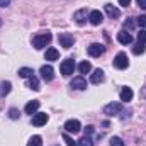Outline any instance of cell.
Masks as SVG:
<instances>
[{"mask_svg":"<svg viewBox=\"0 0 146 146\" xmlns=\"http://www.w3.org/2000/svg\"><path fill=\"white\" fill-rule=\"evenodd\" d=\"M51 39H53L51 33H42V34H37V36H34V39H33V46H34L36 49H42V48H46V46L51 42Z\"/></svg>","mask_w":146,"mask_h":146,"instance_id":"cell-1","label":"cell"},{"mask_svg":"<svg viewBox=\"0 0 146 146\" xmlns=\"http://www.w3.org/2000/svg\"><path fill=\"white\" fill-rule=\"evenodd\" d=\"M121 112H122V104H121V102H110V104H107V106L104 107V114L109 115V117L117 115V114H121Z\"/></svg>","mask_w":146,"mask_h":146,"instance_id":"cell-2","label":"cell"},{"mask_svg":"<svg viewBox=\"0 0 146 146\" xmlns=\"http://www.w3.org/2000/svg\"><path fill=\"white\" fill-rule=\"evenodd\" d=\"M63 127H65L66 133H73V134H76V133H80L82 124H80V121H76V119H68V121L65 122Z\"/></svg>","mask_w":146,"mask_h":146,"instance_id":"cell-3","label":"cell"},{"mask_svg":"<svg viewBox=\"0 0 146 146\" xmlns=\"http://www.w3.org/2000/svg\"><path fill=\"white\" fill-rule=\"evenodd\" d=\"M58 42L63 46V48H66V49H70L73 44H75V37L73 34H68V33H63V34H60L58 36Z\"/></svg>","mask_w":146,"mask_h":146,"instance_id":"cell-4","label":"cell"},{"mask_svg":"<svg viewBox=\"0 0 146 146\" xmlns=\"http://www.w3.org/2000/svg\"><path fill=\"white\" fill-rule=\"evenodd\" d=\"M114 66H115L117 70H124V68H127V66H129V60H127V56H126L124 53H119V54L114 58Z\"/></svg>","mask_w":146,"mask_h":146,"instance_id":"cell-5","label":"cell"},{"mask_svg":"<svg viewBox=\"0 0 146 146\" xmlns=\"http://www.w3.org/2000/svg\"><path fill=\"white\" fill-rule=\"evenodd\" d=\"M104 53H106V46H102V44H99V42H94V44L88 46V54H90L92 58H99V56L104 54Z\"/></svg>","mask_w":146,"mask_h":146,"instance_id":"cell-6","label":"cell"},{"mask_svg":"<svg viewBox=\"0 0 146 146\" xmlns=\"http://www.w3.org/2000/svg\"><path fill=\"white\" fill-rule=\"evenodd\" d=\"M88 14H90V12H88L87 9H80V10H76V12L73 14V19H75V22H76V24H80V26H82V24H85V22H87Z\"/></svg>","mask_w":146,"mask_h":146,"instance_id":"cell-7","label":"cell"},{"mask_svg":"<svg viewBox=\"0 0 146 146\" xmlns=\"http://www.w3.org/2000/svg\"><path fill=\"white\" fill-rule=\"evenodd\" d=\"M61 73L65 75V76H70L73 73V70H75V61H73L72 58H68V60H65L63 63H61Z\"/></svg>","mask_w":146,"mask_h":146,"instance_id":"cell-8","label":"cell"},{"mask_svg":"<svg viewBox=\"0 0 146 146\" xmlns=\"http://www.w3.org/2000/svg\"><path fill=\"white\" fill-rule=\"evenodd\" d=\"M48 114H44V112H36L34 115H33V126H36V127H41V126H44L46 122H48Z\"/></svg>","mask_w":146,"mask_h":146,"instance_id":"cell-9","label":"cell"},{"mask_svg":"<svg viewBox=\"0 0 146 146\" xmlns=\"http://www.w3.org/2000/svg\"><path fill=\"white\" fill-rule=\"evenodd\" d=\"M41 76H42V80L44 82H51L53 80V76H54V70H53V66H49V65H44V66H41Z\"/></svg>","mask_w":146,"mask_h":146,"instance_id":"cell-10","label":"cell"},{"mask_svg":"<svg viewBox=\"0 0 146 146\" xmlns=\"http://www.w3.org/2000/svg\"><path fill=\"white\" fill-rule=\"evenodd\" d=\"M88 21H90V24L99 26V24H102L104 15H102V12H100V10H92V12L88 14Z\"/></svg>","mask_w":146,"mask_h":146,"instance_id":"cell-11","label":"cell"},{"mask_svg":"<svg viewBox=\"0 0 146 146\" xmlns=\"http://www.w3.org/2000/svg\"><path fill=\"white\" fill-rule=\"evenodd\" d=\"M70 87L75 88V90H85L87 88V82H85L83 76H75L72 80V83H70Z\"/></svg>","mask_w":146,"mask_h":146,"instance_id":"cell-12","label":"cell"},{"mask_svg":"<svg viewBox=\"0 0 146 146\" xmlns=\"http://www.w3.org/2000/svg\"><path fill=\"white\" fill-rule=\"evenodd\" d=\"M39 106H41V102L39 100H31V102H27L26 104V107H24V110H26V114H36L37 109H39Z\"/></svg>","mask_w":146,"mask_h":146,"instance_id":"cell-13","label":"cell"},{"mask_svg":"<svg viewBox=\"0 0 146 146\" xmlns=\"http://www.w3.org/2000/svg\"><path fill=\"white\" fill-rule=\"evenodd\" d=\"M106 12H107V15H109L110 19H117V17H121V10H119L117 7L110 5V3H106Z\"/></svg>","mask_w":146,"mask_h":146,"instance_id":"cell-14","label":"cell"},{"mask_svg":"<svg viewBox=\"0 0 146 146\" xmlns=\"http://www.w3.org/2000/svg\"><path fill=\"white\" fill-rule=\"evenodd\" d=\"M133 95H134V92H133V88H129V87H124V88L121 90V100H122V102L133 100Z\"/></svg>","mask_w":146,"mask_h":146,"instance_id":"cell-15","label":"cell"},{"mask_svg":"<svg viewBox=\"0 0 146 146\" xmlns=\"http://www.w3.org/2000/svg\"><path fill=\"white\" fill-rule=\"evenodd\" d=\"M104 78H106V75H104V72L99 68V70H95V72L92 73V76H90V82L97 85V83H102V82H104Z\"/></svg>","mask_w":146,"mask_h":146,"instance_id":"cell-16","label":"cell"},{"mask_svg":"<svg viewBox=\"0 0 146 146\" xmlns=\"http://www.w3.org/2000/svg\"><path fill=\"white\" fill-rule=\"evenodd\" d=\"M117 41H119L121 44H131V42H133V36H131L129 33H126V31H121V33L117 34Z\"/></svg>","mask_w":146,"mask_h":146,"instance_id":"cell-17","label":"cell"},{"mask_svg":"<svg viewBox=\"0 0 146 146\" xmlns=\"http://www.w3.org/2000/svg\"><path fill=\"white\" fill-rule=\"evenodd\" d=\"M44 58H46L48 61H56V60L60 58V53H58V49H54V48H48Z\"/></svg>","mask_w":146,"mask_h":146,"instance_id":"cell-18","label":"cell"},{"mask_svg":"<svg viewBox=\"0 0 146 146\" xmlns=\"http://www.w3.org/2000/svg\"><path fill=\"white\" fill-rule=\"evenodd\" d=\"M27 87L29 88H33V90H39V80H37V76L36 75H31L29 76V82H27Z\"/></svg>","mask_w":146,"mask_h":146,"instance_id":"cell-19","label":"cell"},{"mask_svg":"<svg viewBox=\"0 0 146 146\" xmlns=\"http://www.w3.org/2000/svg\"><path fill=\"white\" fill-rule=\"evenodd\" d=\"M90 70H92L90 61H82V63L78 65V72H80V73H88Z\"/></svg>","mask_w":146,"mask_h":146,"instance_id":"cell-20","label":"cell"},{"mask_svg":"<svg viewBox=\"0 0 146 146\" xmlns=\"http://www.w3.org/2000/svg\"><path fill=\"white\" fill-rule=\"evenodd\" d=\"M27 146H42V141H41V136H33L29 141H27Z\"/></svg>","mask_w":146,"mask_h":146,"instance_id":"cell-21","label":"cell"},{"mask_svg":"<svg viewBox=\"0 0 146 146\" xmlns=\"http://www.w3.org/2000/svg\"><path fill=\"white\" fill-rule=\"evenodd\" d=\"M31 75H34V72L31 68H21L19 70V76H22V78H29Z\"/></svg>","mask_w":146,"mask_h":146,"instance_id":"cell-22","label":"cell"},{"mask_svg":"<svg viewBox=\"0 0 146 146\" xmlns=\"http://www.w3.org/2000/svg\"><path fill=\"white\" fill-rule=\"evenodd\" d=\"M78 146H94V143H92V139H90V136H83L80 141H78Z\"/></svg>","mask_w":146,"mask_h":146,"instance_id":"cell-23","label":"cell"},{"mask_svg":"<svg viewBox=\"0 0 146 146\" xmlns=\"http://www.w3.org/2000/svg\"><path fill=\"white\" fill-rule=\"evenodd\" d=\"M145 49H146V46L143 44V42H138L136 46H134V54H141V53H145Z\"/></svg>","mask_w":146,"mask_h":146,"instance_id":"cell-24","label":"cell"},{"mask_svg":"<svg viewBox=\"0 0 146 146\" xmlns=\"http://www.w3.org/2000/svg\"><path fill=\"white\" fill-rule=\"evenodd\" d=\"M110 146H124V141L121 138L114 136V138H110Z\"/></svg>","mask_w":146,"mask_h":146,"instance_id":"cell-25","label":"cell"},{"mask_svg":"<svg viewBox=\"0 0 146 146\" xmlns=\"http://www.w3.org/2000/svg\"><path fill=\"white\" fill-rule=\"evenodd\" d=\"M63 139L66 141V145H68V146H78V143H76V141H73L68 134H63Z\"/></svg>","mask_w":146,"mask_h":146,"instance_id":"cell-26","label":"cell"},{"mask_svg":"<svg viewBox=\"0 0 146 146\" xmlns=\"http://www.w3.org/2000/svg\"><path fill=\"white\" fill-rule=\"evenodd\" d=\"M138 41H139V42H143V44H146V31H145V29L138 33Z\"/></svg>","mask_w":146,"mask_h":146,"instance_id":"cell-27","label":"cell"},{"mask_svg":"<svg viewBox=\"0 0 146 146\" xmlns=\"http://www.w3.org/2000/svg\"><path fill=\"white\" fill-rule=\"evenodd\" d=\"M10 92V82H5L3 85H2V95H5V94H9Z\"/></svg>","mask_w":146,"mask_h":146,"instance_id":"cell-28","label":"cell"},{"mask_svg":"<svg viewBox=\"0 0 146 146\" xmlns=\"http://www.w3.org/2000/svg\"><path fill=\"white\" fill-rule=\"evenodd\" d=\"M138 24H139L143 29L146 27V14H145V15H139V17H138Z\"/></svg>","mask_w":146,"mask_h":146,"instance_id":"cell-29","label":"cell"},{"mask_svg":"<svg viewBox=\"0 0 146 146\" xmlns=\"http://www.w3.org/2000/svg\"><path fill=\"white\" fill-rule=\"evenodd\" d=\"M9 114H10V117H12V119H17V117H19V110H17V109H10V110H9Z\"/></svg>","mask_w":146,"mask_h":146,"instance_id":"cell-30","label":"cell"},{"mask_svg":"<svg viewBox=\"0 0 146 146\" xmlns=\"http://www.w3.org/2000/svg\"><path fill=\"white\" fill-rule=\"evenodd\" d=\"M124 27H126V29H133V27H134V22H133V21H127V22L124 24Z\"/></svg>","mask_w":146,"mask_h":146,"instance_id":"cell-31","label":"cell"},{"mask_svg":"<svg viewBox=\"0 0 146 146\" xmlns=\"http://www.w3.org/2000/svg\"><path fill=\"white\" fill-rule=\"evenodd\" d=\"M10 5V0H0V7H9Z\"/></svg>","mask_w":146,"mask_h":146,"instance_id":"cell-32","label":"cell"},{"mask_svg":"<svg viewBox=\"0 0 146 146\" xmlns=\"http://www.w3.org/2000/svg\"><path fill=\"white\" fill-rule=\"evenodd\" d=\"M136 2H138V5L141 9H146V0H136Z\"/></svg>","mask_w":146,"mask_h":146,"instance_id":"cell-33","label":"cell"},{"mask_svg":"<svg viewBox=\"0 0 146 146\" xmlns=\"http://www.w3.org/2000/svg\"><path fill=\"white\" fill-rule=\"evenodd\" d=\"M92 133H94V127H92V126H87V129H85V134L88 136V134H92Z\"/></svg>","mask_w":146,"mask_h":146,"instance_id":"cell-34","label":"cell"},{"mask_svg":"<svg viewBox=\"0 0 146 146\" xmlns=\"http://www.w3.org/2000/svg\"><path fill=\"white\" fill-rule=\"evenodd\" d=\"M119 3H121L122 7H127V5L131 3V0H119Z\"/></svg>","mask_w":146,"mask_h":146,"instance_id":"cell-35","label":"cell"},{"mask_svg":"<svg viewBox=\"0 0 146 146\" xmlns=\"http://www.w3.org/2000/svg\"><path fill=\"white\" fill-rule=\"evenodd\" d=\"M0 26H2V19H0Z\"/></svg>","mask_w":146,"mask_h":146,"instance_id":"cell-36","label":"cell"}]
</instances>
